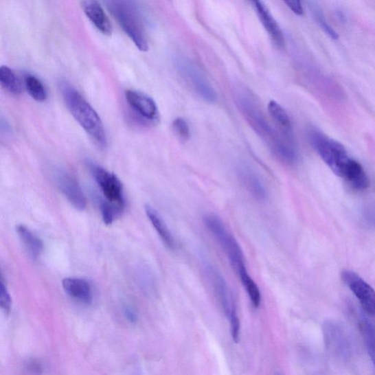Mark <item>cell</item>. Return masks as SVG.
Here are the masks:
<instances>
[{
  "label": "cell",
  "mask_w": 375,
  "mask_h": 375,
  "mask_svg": "<svg viewBox=\"0 0 375 375\" xmlns=\"http://www.w3.org/2000/svg\"><path fill=\"white\" fill-rule=\"evenodd\" d=\"M237 104L249 126L266 141L275 157L286 164L296 163L299 152L294 139L286 137L271 126L255 99L242 93L238 96Z\"/></svg>",
  "instance_id": "6da1fadb"
},
{
  "label": "cell",
  "mask_w": 375,
  "mask_h": 375,
  "mask_svg": "<svg viewBox=\"0 0 375 375\" xmlns=\"http://www.w3.org/2000/svg\"><path fill=\"white\" fill-rule=\"evenodd\" d=\"M64 102L73 118L100 148L107 146L105 128L100 116L83 96L67 82L60 84Z\"/></svg>",
  "instance_id": "7a4b0ae2"
},
{
  "label": "cell",
  "mask_w": 375,
  "mask_h": 375,
  "mask_svg": "<svg viewBox=\"0 0 375 375\" xmlns=\"http://www.w3.org/2000/svg\"><path fill=\"white\" fill-rule=\"evenodd\" d=\"M308 136L312 148L327 166L345 180L357 161L349 156L340 142L328 137L321 130L312 128L308 131Z\"/></svg>",
  "instance_id": "3957f363"
},
{
  "label": "cell",
  "mask_w": 375,
  "mask_h": 375,
  "mask_svg": "<svg viewBox=\"0 0 375 375\" xmlns=\"http://www.w3.org/2000/svg\"><path fill=\"white\" fill-rule=\"evenodd\" d=\"M107 8L126 35L141 52H147L149 44L144 21L139 7L131 1H107Z\"/></svg>",
  "instance_id": "277c9868"
},
{
  "label": "cell",
  "mask_w": 375,
  "mask_h": 375,
  "mask_svg": "<svg viewBox=\"0 0 375 375\" xmlns=\"http://www.w3.org/2000/svg\"><path fill=\"white\" fill-rule=\"evenodd\" d=\"M203 222L209 233L225 252L231 266L237 273L246 270L244 253L236 238L225 227L223 220L214 214H208L203 217Z\"/></svg>",
  "instance_id": "5b68a950"
},
{
  "label": "cell",
  "mask_w": 375,
  "mask_h": 375,
  "mask_svg": "<svg viewBox=\"0 0 375 375\" xmlns=\"http://www.w3.org/2000/svg\"><path fill=\"white\" fill-rule=\"evenodd\" d=\"M88 168L103 195L99 198L124 212L126 203L124 185L117 176L93 162L88 163Z\"/></svg>",
  "instance_id": "8992f818"
},
{
  "label": "cell",
  "mask_w": 375,
  "mask_h": 375,
  "mask_svg": "<svg viewBox=\"0 0 375 375\" xmlns=\"http://www.w3.org/2000/svg\"><path fill=\"white\" fill-rule=\"evenodd\" d=\"M205 273L227 316L231 332L233 333L239 332L240 325L236 305L233 295H231L223 275L212 264H209V263L205 264Z\"/></svg>",
  "instance_id": "52a82bcc"
},
{
  "label": "cell",
  "mask_w": 375,
  "mask_h": 375,
  "mask_svg": "<svg viewBox=\"0 0 375 375\" xmlns=\"http://www.w3.org/2000/svg\"><path fill=\"white\" fill-rule=\"evenodd\" d=\"M177 67L184 81L205 102L214 104L217 101V94L214 87L195 64L190 60L181 58L177 62Z\"/></svg>",
  "instance_id": "ba28073f"
},
{
  "label": "cell",
  "mask_w": 375,
  "mask_h": 375,
  "mask_svg": "<svg viewBox=\"0 0 375 375\" xmlns=\"http://www.w3.org/2000/svg\"><path fill=\"white\" fill-rule=\"evenodd\" d=\"M341 280L355 295L363 310L369 315L375 316V291L372 286L350 270L341 272Z\"/></svg>",
  "instance_id": "9c48e42d"
},
{
  "label": "cell",
  "mask_w": 375,
  "mask_h": 375,
  "mask_svg": "<svg viewBox=\"0 0 375 375\" xmlns=\"http://www.w3.org/2000/svg\"><path fill=\"white\" fill-rule=\"evenodd\" d=\"M54 180L58 189L73 207L83 211L87 206V200L82 188L73 175L58 170L54 173Z\"/></svg>",
  "instance_id": "30bf717a"
},
{
  "label": "cell",
  "mask_w": 375,
  "mask_h": 375,
  "mask_svg": "<svg viewBox=\"0 0 375 375\" xmlns=\"http://www.w3.org/2000/svg\"><path fill=\"white\" fill-rule=\"evenodd\" d=\"M126 98L128 104L140 117L152 123H157L159 112L157 105L149 95L135 91H127Z\"/></svg>",
  "instance_id": "8fae6325"
},
{
  "label": "cell",
  "mask_w": 375,
  "mask_h": 375,
  "mask_svg": "<svg viewBox=\"0 0 375 375\" xmlns=\"http://www.w3.org/2000/svg\"><path fill=\"white\" fill-rule=\"evenodd\" d=\"M323 335L326 346L337 355L347 357L350 352V345L347 333L334 322H328L323 326Z\"/></svg>",
  "instance_id": "7c38bea8"
},
{
  "label": "cell",
  "mask_w": 375,
  "mask_h": 375,
  "mask_svg": "<svg viewBox=\"0 0 375 375\" xmlns=\"http://www.w3.org/2000/svg\"><path fill=\"white\" fill-rule=\"evenodd\" d=\"M253 5L262 25L268 32L274 45L278 49H283L284 47L283 32L269 8L261 1L253 2Z\"/></svg>",
  "instance_id": "4fadbf2b"
},
{
  "label": "cell",
  "mask_w": 375,
  "mask_h": 375,
  "mask_svg": "<svg viewBox=\"0 0 375 375\" xmlns=\"http://www.w3.org/2000/svg\"><path fill=\"white\" fill-rule=\"evenodd\" d=\"M62 288L72 299L82 304H91L93 299L92 286L87 280L78 277H68L62 280Z\"/></svg>",
  "instance_id": "5bb4252c"
},
{
  "label": "cell",
  "mask_w": 375,
  "mask_h": 375,
  "mask_svg": "<svg viewBox=\"0 0 375 375\" xmlns=\"http://www.w3.org/2000/svg\"><path fill=\"white\" fill-rule=\"evenodd\" d=\"M84 13L92 22L93 25L104 36L113 33V26L102 6L97 1H83L81 3Z\"/></svg>",
  "instance_id": "9a60e30c"
},
{
  "label": "cell",
  "mask_w": 375,
  "mask_h": 375,
  "mask_svg": "<svg viewBox=\"0 0 375 375\" xmlns=\"http://www.w3.org/2000/svg\"><path fill=\"white\" fill-rule=\"evenodd\" d=\"M239 178L244 183L247 190L258 201H266L268 193L259 176L247 166H242L238 170Z\"/></svg>",
  "instance_id": "2e32d148"
},
{
  "label": "cell",
  "mask_w": 375,
  "mask_h": 375,
  "mask_svg": "<svg viewBox=\"0 0 375 375\" xmlns=\"http://www.w3.org/2000/svg\"><path fill=\"white\" fill-rule=\"evenodd\" d=\"M145 211L150 223L154 229H156L157 233L159 236L165 247L170 250H174L176 247H177V245H176L175 240L171 231L167 224L165 223L164 220L159 213L156 209H154V207L149 205H146Z\"/></svg>",
  "instance_id": "e0dca14e"
},
{
  "label": "cell",
  "mask_w": 375,
  "mask_h": 375,
  "mask_svg": "<svg viewBox=\"0 0 375 375\" xmlns=\"http://www.w3.org/2000/svg\"><path fill=\"white\" fill-rule=\"evenodd\" d=\"M16 233L22 245L33 260H38L42 255L44 245L43 240L24 225L16 226Z\"/></svg>",
  "instance_id": "ac0fdd59"
},
{
  "label": "cell",
  "mask_w": 375,
  "mask_h": 375,
  "mask_svg": "<svg viewBox=\"0 0 375 375\" xmlns=\"http://www.w3.org/2000/svg\"><path fill=\"white\" fill-rule=\"evenodd\" d=\"M268 109L270 116L273 118L274 123L278 126L281 133L294 139L291 120L284 109L277 102L271 101Z\"/></svg>",
  "instance_id": "d6986e66"
},
{
  "label": "cell",
  "mask_w": 375,
  "mask_h": 375,
  "mask_svg": "<svg viewBox=\"0 0 375 375\" xmlns=\"http://www.w3.org/2000/svg\"><path fill=\"white\" fill-rule=\"evenodd\" d=\"M25 86L28 94L38 102H45L47 98V91L45 86L34 75L28 73L25 76Z\"/></svg>",
  "instance_id": "ffe728a7"
},
{
  "label": "cell",
  "mask_w": 375,
  "mask_h": 375,
  "mask_svg": "<svg viewBox=\"0 0 375 375\" xmlns=\"http://www.w3.org/2000/svg\"><path fill=\"white\" fill-rule=\"evenodd\" d=\"M0 83L10 94L19 95L22 92L21 83L18 76L7 66H2L0 69Z\"/></svg>",
  "instance_id": "44dd1931"
},
{
  "label": "cell",
  "mask_w": 375,
  "mask_h": 375,
  "mask_svg": "<svg viewBox=\"0 0 375 375\" xmlns=\"http://www.w3.org/2000/svg\"><path fill=\"white\" fill-rule=\"evenodd\" d=\"M238 274L242 285L244 286V288L249 297L252 305L255 308L259 307L261 303L262 296L258 284L251 278L247 269L242 271Z\"/></svg>",
  "instance_id": "7402d4cb"
},
{
  "label": "cell",
  "mask_w": 375,
  "mask_h": 375,
  "mask_svg": "<svg viewBox=\"0 0 375 375\" xmlns=\"http://www.w3.org/2000/svg\"><path fill=\"white\" fill-rule=\"evenodd\" d=\"M359 326L369 355L375 367V326L367 319H361Z\"/></svg>",
  "instance_id": "603a6c76"
},
{
  "label": "cell",
  "mask_w": 375,
  "mask_h": 375,
  "mask_svg": "<svg viewBox=\"0 0 375 375\" xmlns=\"http://www.w3.org/2000/svg\"><path fill=\"white\" fill-rule=\"evenodd\" d=\"M312 10L318 25L321 26L323 30H324L327 33V35L330 38L334 40H337L339 38L337 32L328 24L321 10H319L316 6L312 5Z\"/></svg>",
  "instance_id": "cb8c5ba5"
},
{
  "label": "cell",
  "mask_w": 375,
  "mask_h": 375,
  "mask_svg": "<svg viewBox=\"0 0 375 375\" xmlns=\"http://www.w3.org/2000/svg\"><path fill=\"white\" fill-rule=\"evenodd\" d=\"M173 130L176 135L181 139L186 141L190 137V128L189 124L183 117H179L174 120L172 124Z\"/></svg>",
  "instance_id": "d4e9b609"
},
{
  "label": "cell",
  "mask_w": 375,
  "mask_h": 375,
  "mask_svg": "<svg viewBox=\"0 0 375 375\" xmlns=\"http://www.w3.org/2000/svg\"><path fill=\"white\" fill-rule=\"evenodd\" d=\"M11 305H12V300H11L7 286L2 280L1 284H0V306H1L2 310L5 313H9L11 310Z\"/></svg>",
  "instance_id": "484cf974"
},
{
  "label": "cell",
  "mask_w": 375,
  "mask_h": 375,
  "mask_svg": "<svg viewBox=\"0 0 375 375\" xmlns=\"http://www.w3.org/2000/svg\"><path fill=\"white\" fill-rule=\"evenodd\" d=\"M284 3L291 9L293 12L296 15L302 16L304 14V8L300 1L297 0H289V1H285Z\"/></svg>",
  "instance_id": "4316f807"
},
{
  "label": "cell",
  "mask_w": 375,
  "mask_h": 375,
  "mask_svg": "<svg viewBox=\"0 0 375 375\" xmlns=\"http://www.w3.org/2000/svg\"><path fill=\"white\" fill-rule=\"evenodd\" d=\"M125 313L129 321L132 323L136 322L137 315L133 310H130L129 308H126L125 310Z\"/></svg>",
  "instance_id": "83f0119b"
}]
</instances>
